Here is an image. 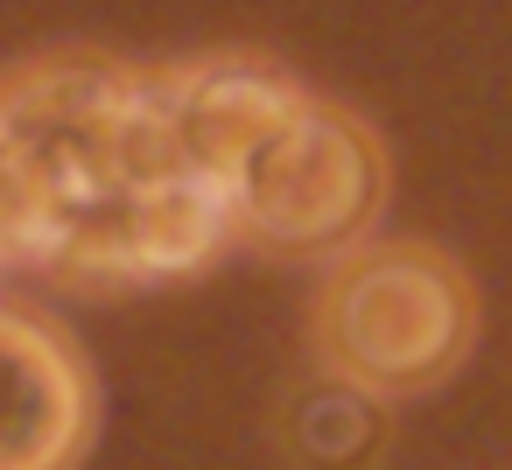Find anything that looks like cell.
I'll list each match as a JSON object with an SVG mask.
<instances>
[{
	"instance_id": "6da1fadb",
	"label": "cell",
	"mask_w": 512,
	"mask_h": 470,
	"mask_svg": "<svg viewBox=\"0 0 512 470\" xmlns=\"http://www.w3.org/2000/svg\"><path fill=\"white\" fill-rule=\"evenodd\" d=\"M225 246L232 211L176 141L162 64L43 50L0 71V274L106 295L197 281Z\"/></svg>"
},
{
	"instance_id": "7a4b0ae2",
	"label": "cell",
	"mask_w": 512,
	"mask_h": 470,
	"mask_svg": "<svg viewBox=\"0 0 512 470\" xmlns=\"http://www.w3.org/2000/svg\"><path fill=\"white\" fill-rule=\"evenodd\" d=\"M477 316V281L456 253L372 232L323 267L309 295V351L365 400H414L470 358Z\"/></svg>"
},
{
	"instance_id": "3957f363",
	"label": "cell",
	"mask_w": 512,
	"mask_h": 470,
	"mask_svg": "<svg viewBox=\"0 0 512 470\" xmlns=\"http://www.w3.org/2000/svg\"><path fill=\"white\" fill-rule=\"evenodd\" d=\"M218 197L232 211V239L274 260L330 267L379 232L386 197H393V162L365 113L309 92L295 120H281L225 176Z\"/></svg>"
},
{
	"instance_id": "277c9868",
	"label": "cell",
	"mask_w": 512,
	"mask_h": 470,
	"mask_svg": "<svg viewBox=\"0 0 512 470\" xmlns=\"http://www.w3.org/2000/svg\"><path fill=\"white\" fill-rule=\"evenodd\" d=\"M99 435V372L71 330L0 295V470H78Z\"/></svg>"
},
{
	"instance_id": "5b68a950",
	"label": "cell",
	"mask_w": 512,
	"mask_h": 470,
	"mask_svg": "<svg viewBox=\"0 0 512 470\" xmlns=\"http://www.w3.org/2000/svg\"><path fill=\"white\" fill-rule=\"evenodd\" d=\"M162 78H169L176 141L211 190H225V176L309 99V85L267 50H197L162 64Z\"/></svg>"
},
{
	"instance_id": "8992f818",
	"label": "cell",
	"mask_w": 512,
	"mask_h": 470,
	"mask_svg": "<svg viewBox=\"0 0 512 470\" xmlns=\"http://www.w3.org/2000/svg\"><path fill=\"white\" fill-rule=\"evenodd\" d=\"M372 442H379V421L365 414V393H351V386H337V379L295 407V456H302L309 470H344V456H351V470H358V463L372 456Z\"/></svg>"
}]
</instances>
